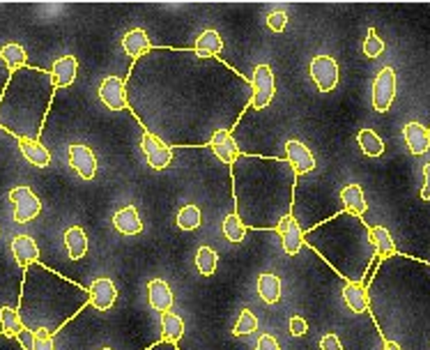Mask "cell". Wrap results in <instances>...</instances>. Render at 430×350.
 <instances>
[{"label":"cell","instance_id":"obj_1","mask_svg":"<svg viewBox=\"0 0 430 350\" xmlns=\"http://www.w3.org/2000/svg\"><path fill=\"white\" fill-rule=\"evenodd\" d=\"M366 293L384 341L401 350H430V263L394 254Z\"/></svg>","mask_w":430,"mask_h":350},{"label":"cell","instance_id":"obj_2","mask_svg":"<svg viewBox=\"0 0 430 350\" xmlns=\"http://www.w3.org/2000/svg\"><path fill=\"white\" fill-rule=\"evenodd\" d=\"M86 302H90V297L83 286L63 279L44 265L35 263L26 270L19 318L21 325L33 332L46 329L48 334H58V329Z\"/></svg>","mask_w":430,"mask_h":350},{"label":"cell","instance_id":"obj_3","mask_svg":"<svg viewBox=\"0 0 430 350\" xmlns=\"http://www.w3.org/2000/svg\"><path fill=\"white\" fill-rule=\"evenodd\" d=\"M53 92L56 86L48 71L35 67L12 71L0 97V127L12 131L19 141H37Z\"/></svg>","mask_w":430,"mask_h":350},{"label":"cell","instance_id":"obj_4","mask_svg":"<svg viewBox=\"0 0 430 350\" xmlns=\"http://www.w3.org/2000/svg\"><path fill=\"white\" fill-rule=\"evenodd\" d=\"M332 231L336 240L329 238L313 229L304 235V242H309L315 251L324 256V261L329 263L334 270H339L350 284H362L364 276L375 259V246L371 242V229L350 212L336 214L334 219L324 224Z\"/></svg>","mask_w":430,"mask_h":350},{"label":"cell","instance_id":"obj_5","mask_svg":"<svg viewBox=\"0 0 430 350\" xmlns=\"http://www.w3.org/2000/svg\"><path fill=\"white\" fill-rule=\"evenodd\" d=\"M309 71H311L313 84L317 86L320 92H332L336 86H339L341 69L332 56H315L309 65Z\"/></svg>","mask_w":430,"mask_h":350},{"label":"cell","instance_id":"obj_6","mask_svg":"<svg viewBox=\"0 0 430 350\" xmlns=\"http://www.w3.org/2000/svg\"><path fill=\"white\" fill-rule=\"evenodd\" d=\"M251 106L253 109H265L272 104L274 92H276V84H274V74L270 65H258L253 69V79H251Z\"/></svg>","mask_w":430,"mask_h":350},{"label":"cell","instance_id":"obj_7","mask_svg":"<svg viewBox=\"0 0 430 350\" xmlns=\"http://www.w3.org/2000/svg\"><path fill=\"white\" fill-rule=\"evenodd\" d=\"M9 201L14 203V221L28 224L33 221L39 212H42V201L30 187H16L9 191Z\"/></svg>","mask_w":430,"mask_h":350},{"label":"cell","instance_id":"obj_8","mask_svg":"<svg viewBox=\"0 0 430 350\" xmlns=\"http://www.w3.org/2000/svg\"><path fill=\"white\" fill-rule=\"evenodd\" d=\"M394 97H396V69L382 67L373 84V109L377 113H387L394 104Z\"/></svg>","mask_w":430,"mask_h":350},{"label":"cell","instance_id":"obj_9","mask_svg":"<svg viewBox=\"0 0 430 350\" xmlns=\"http://www.w3.org/2000/svg\"><path fill=\"white\" fill-rule=\"evenodd\" d=\"M140 148L145 152L148 164L155 171H163L166 166H170L173 161V148H168V143H163L161 139H157L152 131H145L140 139Z\"/></svg>","mask_w":430,"mask_h":350},{"label":"cell","instance_id":"obj_10","mask_svg":"<svg viewBox=\"0 0 430 350\" xmlns=\"http://www.w3.org/2000/svg\"><path fill=\"white\" fill-rule=\"evenodd\" d=\"M88 297H90V304L95 306L97 311H108L118 300V288L113 281L106 279V276H99V279L90 284Z\"/></svg>","mask_w":430,"mask_h":350},{"label":"cell","instance_id":"obj_11","mask_svg":"<svg viewBox=\"0 0 430 350\" xmlns=\"http://www.w3.org/2000/svg\"><path fill=\"white\" fill-rule=\"evenodd\" d=\"M99 99H101V104L108 106L111 111H122L127 106L125 81L118 76H106L99 86Z\"/></svg>","mask_w":430,"mask_h":350},{"label":"cell","instance_id":"obj_12","mask_svg":"<svg viewBox=\"0 0 430 350\" xmlns=\"http://www.w3.org/2000/svg\"><path fill=\"white\" fill-rule=\"evenodd\" d=\"M69 166L74 169L83 180H92L97 175V157L88 146L74 143L69 146Z\"/></svg>","mask_w":430,"mask_h":350},{"label":"cell","instance_id":"obj_13","mask_svg":"<svg viewBox=\"0 0 430 350\" xmlns=\"http://www.w3.org/2000/svg\"><path fill=\"white\" fill-rule=\"evenodd\" d=\"M285 161L290 164L297 175H306L315 169L313 152L306 148L302 141H295V139L285 143Z\"/></svg>","mask_w":430,"mask_h":350},{"label":"cell","instance_id":"obj_14","mask_svg":"<svg viewBox=\"0 0 430 350\" xmlns=\"http://www.w3.org/2000/svg\"><path fill=\"white\" fill-rule=\"evenodd\" d=\"M210 148L223 164H228V166H232L235 159L240 157V146H237V141L232 139L230 129H217V131H214L210 136Z\"/></svg>","mask_w":430,"mask_h":350},{"label":"cell","instance_id":"obj_15","mask_svg":"<svg viewBox=\"0 0 430 350\" xmlns=\"http://www.w3.org/2000/svg\"><path fill=\"white\" fill-rule=\"evenodd\" d=\"M276 231H279V235H281V244H283L285 254H288V256L300 254L302 244H304V233H302L300 224H297V219L292 217V214L283 217L279 221V226H276Z\"/></svg>","mask_w":430,"mask_h":350},{"label":"cell","instance_id":"obj_16","mask_svg":"<svg viewBox=\"0 0 430 350\" xmlns=\"http://www.w3.org/2000/svg\"><path fill=\"white\" fill-rule=\"evenodd\" d=\"M403 136L412 154H426L430 150V131L421 122H407L403 127Z\"/></svg>","mask_w":430,"mask_h":350},{"label":"cell","instance_id":"obj_17","mask_svg":"<svg viewBox=\"0 0 430 350\" xmlns=\"http://www.w3.org/2000/svg\"><path fill=\"white\" fill-rule=\"evenodd\" d=\"M12 256L24 270H28L30 265H35L39 261V246L35 244L33 238H28V235H16L12 240Z\"/></svg>","mask_w":430,"mask_h":350},{"label":"cell","instance_id":"obj_18","mask_svg":"<svg viewBox=\"0 0 430 350\" xmlns=\"http://www.w3.org/2000/svg\"><path fill=\"white\" fill-rule=\"evenodd\" d=\"M76 71H78L76 58H74V56H63V58L56 60L48 74H51V79H53V86H56V88H67V86L74 84Z\"/></svg>","mask_w":430,"mask_h":350},{"label":"cell","instance_id":"obj_19","mask_svg":"<svg viewBox=\"0 0 430 350\" xmlns=\"http://www.w3.org/2000/svg\"><path fill=\"white\" fill-rule=\"evenodd\" d=\"M148 295H150V306L155 309L159 314H166L173 309V300H175V295H173L170 286L163 281V279H152L148 284Z\"/></svg>","mask_w":430,"mask_h":350},{"label":"cell","instance_id":"obj_20","mask_svg":"<svg viewBox=\"0 0 430 350\" xmlns=\"http://www.w3.org/2000/svg\"><path fill=\"white\" fill-rule=\"evenodd\" d=\"M223 51V39L217 30H203L200 37L196 39V46H193V56L200 60H208L219 56Z\"/></svg>","mask_w":430,"mask_h":350},{"label":"cell","instance_id":"obj_21","mask_svg":"<svg viewBox=\"0 0 430 350\" xmlns=\"http://www.w3.org/2000/svg\"><path fill=\"white\" fill-rule=\"evenodd\" d=\"M113 226L118 229V233L122 235H138L143 231V221L138 217V210L134 205H127L113 214Z\"/></svg>","mask_w":430,"mask_h":350},{"label":"cell","instance_id":"obj_22","mask_svg":"<svg viewBox=\"0 0 430 350\" xmlns=\"http://www.w3.org/2000/svg\"><path fill=\"white\" fill-rule=\"evenodd\" d=\"M65 246L71 261H81L88 254V235L81 226H69L65 231Z\"/></svg>","mask_w":430,"mask_h":350},{"label":"cell","instance_id":"obj_23","mask_svg":"<svg viewBox=\"0 0 430 350\" xmlns=\"http://www.w3.org/2000/svg\"><path fill=\"white\" fill-rule=\"evenodd\" d=\"M281 293H283V284L276 274L262 272L258 276V295L265 304H276L281 300Z\"/></svg>","mask_w":430,"mask_h":350},{"label":"cell","instance_id":"obj_24","mask_svg":"<svg viewBox=\"0 0 430 350\" xmlns=\"http://www.w3.org/2000/svg\"><path fill=\"white\" fill-rule=\"evenodd\" d=\"M343 302L354 314L368 311V293H366L364 284H350V281H347L343 286Z\"/></svg>","mask_w":430,"mask_h":350},{"label":"cell","instance_id":"obj_25","mask_svg":"<svg viewBox=\"0 0 430 350\" xmlns=\"http://www.w3.org/2000/svg\"><path fill=\"white\" fill-rule=\"evenodd\" d=\"M122 49H125V54L131 56V58H140L145 51H150V37L145 30L140 28H134L129 30V33H125V37H122Z\"/></svg>","mask_w":430,"mask_h":350},{"label":"cell","instance_id":"obj_26","mask_svg":"<svg viewBox=\"0 0 430 350\" xmlns=\"http://www.w3.org/2000/svg\"><path fill=\"white\" fill-rule=\"evenodd\" d=\"M341 201L345 203V208L350 214H354V217H362V214L366 212L368 203H366V196L359 184H347V187L341 189Z\"/></svg>","mask_w":430,"mask_h":350},{"label":"cell","instance_id":"obj_27","mask_svg":"<svg viewBox=\"0 0 430 350\" xmlns=\"http://www.w3.org/2000/svg\"><path fill=\"white\" fill-rule=\"evenodd\" d=\"M19 146H21V152H24V157L33 164V166H37V169H46L48 164H51V152H48V148H44L42 143L39 141H19Z\"/></svg>","mask_w":430,"mask_h":350},{"label":"cell","instance_id":"obj_28","mask_svg":"<svg viewBox=\"0 0 430 350\" xmlns=\"http://www.w3.org/2000/svg\"><path fill=\"white\" fill-rule=\"evenodd\" d=\"M371 242L375 246V256H380V259H391L396 254L394 238L384 226H375V229H371Z\"/></svg>","mask_w":430,"mask_h":350},{"label":"cell","instance_id":"obj_29","mask_svg":"<svg viewBox=\"0 0 430 350\" xmlns=\"http://www.w3.org/2000/svg\"><path fill=\"white\" fill-rule=\"evenodd\" d=\"M357 143H359V148L366 157H380L384 152V141L377 136L373 129H362L357 134Z\"/></svg>","mask_w":430,"mask_h":350},{"label":"cell","instance_id":"obj_30","mask_svg":"<svg viewBox=\"0 0 430 350\" xmlns=\"http://www.w3.org/2000/svg\"><path fill=\"white\" fill-rule=\"evenodd\" d=\"M161 332H163V339H166L168 344H175L184 334V321L178 314L166 311L161 316Z\"/></svg>","mask_w":430,"mask_h":350},{"label":"cell","instance_id":"obj_31","mask_svg":"<svg viewBox=\"0 0 430 350\" xmlns=\"http://www.w3.org/2000/svg\"><path fill=\"white\" fill-rule=\"evenodd\" d=\"M0 58L5 60V65L9 67V71H16L26 67V60H28V54L26 49L21 44H5L3 49H0Z\"/></svg>","mask_w":430,"mask_h":350},{"label":"cell","instance_id":"obj_32","mask_svg":"<svg viewBox=\"0 0 430 350\" xmlns=\"http://www.w3.org/2000/svg\"><path fill=\"white\" fill-rule=\"evenodd\" d=\"M217 265H219V256L212 246H200L196 251V267L203 276H212L217 272Z\"/></svg>","mask_w":430,"mask_h":350},{"label":"cell","instance_id":"obj_33","mask_svg":"<svg viewBox=\"0 0 430 350\" xmlns=\"http://www.w3.org/2000/svg\"><path fill=\"white\" fill-rule=\"evenodd\" d=\"M175 221H178V226H180L182 231H196L198 226H200V221H203L200 208H198V205H193V203L184 205V208L178 212Z\"/></svg>","mask_w":430,"mask_h":350},{"label":"cell","instance_id":"obj_34","mask_svg":"<svg viewBox=\"0 0 430 350\" xmlns=\"http://www.w3.org/2000/svg\"><path fill=\"white\" fill-rule=\"evenodd\" d=\"M0 327H3V334L5 336H16L21 332V318H19V311L16 309H9V306H3L0 309Z\"/></svg>","mask_w":430,"mask_h":350},{"label":"cell","instance_id":"obj_35","mask_svg":"<svg viewBox=\"0 0 430 350\" xmlns=\"http://www.w3.org/2000/svg\"><path fill=\"white\" fill-rule=\"evenodd\" d=\"M223 235H226L228 242H242L247 238V226H244V221L235 212L223 219Z\"/></svg>","mask_w":430,"mask_h":350},{"label":"cell","instance_id":"obj_36","mask_svg":"<svg viewBox=\"0 0 430 350\" xmlns=\"http://www.w3.org/2000/svg\"><path fill=\"white\" fill-rule=\"evenodd\" d=\"M258 329V318H255V314H251L249 309H244V311L240 314V321L235 323L232 327V334L235 336H244V334H251Z\"/></svg>","mask_w":430,"mask_h":350},{"label":"cell","instance_id":"obj_37","mask_svg":"<svg viewBox=\"0 0 430 350\" xmlns=\"http://www.w3.org/2000/svg\"><path fill=\"white\" fill-rule=\"evenodd\" d=\"M362 51H364V56H366V58H377V56H382V51H384V42H382V37H377L375 28L368 30V37L364 39V46H362Z\"/></svg>","mask_w":430,"mask_h":350},{"label":"cell","instance_id":"obj_38","mask_svg":"<svg viewBox=\"0 0 430 350\" xmlns=\"http://www.w3.org/2000/svg\"><path fill=\"white\" fill-rule=\"evenodd\" d=\"M30 350H56L53 334H48L46 329H37L35 339H33V348Z\"/></svg>","mask_w":430,"mask_h":350},{"label":"cell","instance_id":"obj_39","mask_svg":"<svg viewBox=\"0 0 430 350\" xmlns=\"http://www.w3.org/2000/svg\"><path fill=\"white\" fill-rule=\"evenodd\" d=\"M265 21H267V28L272 33H283L285 26H288V14H285L283 9H276V12H272Z\"/></svg>","mask_w":430,"mask_h":350},{"label":"cell","instance_id":"obj_40","mask_svg":"<svg viewBox=\"0 0 430 350\" xmlns=\"http://www.w3.org/2000/svg\"><path fill=\"white\" fill-rule=\"evenodd\" d=\"M306 332H309V325H306V321L302 316H292L290 318V334L292 336H304Z\"/></svg>","mask_w":430,"mask_h":350},{"label":"cell","instance_id":"obj_41","mask_svg":"<svg viewBox=\"0 0 430 350\" xmlns=\"http://www.w3.org/2000/svg\"><path fill=\"white\" fill-rule=\"evenodd\" d=\"M320 350H343V344L336 334H324L320 339Z\"/></svg>","mask_w":430,"mask_h":350},{"label":"cell","instance_id":"obj_42","mask_svg":"<svg viewBox=\"0 0 430 350\" xmlns=\"http://www.w3.org/2000/svg\"><path fill=\"white\" fill-rule=\"evenodd\" d=\"M255 350H281V346L272 334H262L258 339V344H255Z\"/></svg>","mask_w":430,"mask_h":350},{"label":"cell","instance_id":"obj_43","mask_svg":"<svg viewBox=\"0 0 430 350\" xmlns=\"http://www.w3.org/2000/svg\"><path fill=\"white\" fill-rule=\"evenodd\" d=\"M33 339H35V332H33V329H28V327H21V332L16 334V341L21 344L26 350L33 348Z\"/></svg>","mask_w":430,"mask_h":350},{"label":"cell","instance_id":"obj_44","mask_svg":"<svg viewBox=\"0 0 430 350\" xmlns=\"http://www.w3.org/2000/svg\"><path fill=\"white\" fill-rule=\"evenodd\" d=\"M0 350H26V348L16 341V336H5V334H0Z\"/></svg>","mask_w":430,"mask_h":350},{"label":"cell","instance_id":"obj_45","mask_svg":"<svg viewBox=\"0 0 430 350\" xmlns=\"http://www.w3.org/2000/svg\"><path fill=\"white\" fill-rule=\"evenodd\" d=\"M421 199L430 201V164H424V189H421Z\"/></svg>","mask_w":430,"mask_h":350},{"label":"cell","instance_id":"obj_46","mask_svg":"<svg viewBox=\"0 0 430 350\" xmlns=\"http://www.w3.org/2000/svg\"><path fill=\"white\" fill-rule=\"evenodd\" d=\"M150 350H178V348H175V344H168V341H161V344H157V346H152Z\"/></svg>","mask_w":430,"mask_h":350},{"label":"cell","instance_id":"obj_47","mask_svg":"<svg viewBox=\"0 0 430 350\" xmlns=\"http://www.w3.org/2000/svg\"><path fill=\"white\" fill-rule=\"evenodd\" d=\"M384 350H401L396 344H391V341H384Z\"/></svg>","mask_w":430,"mask_h":350},{"label":"cell","instance_id":"obj_48","mask_svg":"<svg viewBox=\"0 0 430 350\" xmlns=\"http://www.w3.org/2000/svg\"><path fill=\"white\" fill-rule=\"evenodd\" d=\"M101 350H111V348H101Z\"/></svg>","mask_w":430,"mask_h":350},{"label":"cell","instance_id":"obj_49","mask_svg":"<svg viewBox=\"0 0 430 350\" xmlns=\"http://www.w3.org/2000/svg\"><path fill=\"white\" fill-rule=\"evenodd\" d=\"M428 131H430V129H428Z\"/></svg>","mask_w":430,"mask_h":350}]
</instances>
